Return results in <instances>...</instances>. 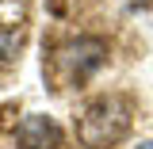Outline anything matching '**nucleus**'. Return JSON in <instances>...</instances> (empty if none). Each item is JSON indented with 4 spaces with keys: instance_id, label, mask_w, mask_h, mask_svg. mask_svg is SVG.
Instances as JSON below:
<instances>
[{
    "instance_id": "f257e3e1",
    "label": "nucleus",
    "mask_w": 153,
    "mask_h": 149,
    "mask_svg": "<svg viewBox=\"0 0 153 149\" xmlns=\"http://www.w3.org/2000/svg\"><path fill=\"white\" fill-rule=\"evenodd\" d=\"M130 126V115H126V103L119 99V96H103V99H96L88 111L80 115V142L88 149H115L123 142V134Z\"/></svg>"
},
{
    "instance_id": "f03ea898",
    "label": "nucleus",
    "mask_w": 153,
    "mask_h": 149,
    "mask_svg": "<svg viewBox=\"0 0 153 149\" xmlns=\"http://www.w3.org/2000/svg\"><path fill=\"white\" fill-rule=\"evenodd\" d=\"M19 142L23 149H57V126L46 115H31L19 126Z\"/></svg>"
},
{
    "instance_id": "7ed1b4c3",
    "label": "nucleus",
    "mask_w": 153,
    "mask_h": 149,
    "mask_svg": "<svg viewBox=\"0 0 153 149\" xmlns=\"http://www.w3.org/2000/svg\"><path fill=\"white\" fill-rule=\"evenodd\" d=\"M138 149H153V142H142V145H138Z\"/></svg>"
}]
</instances>
